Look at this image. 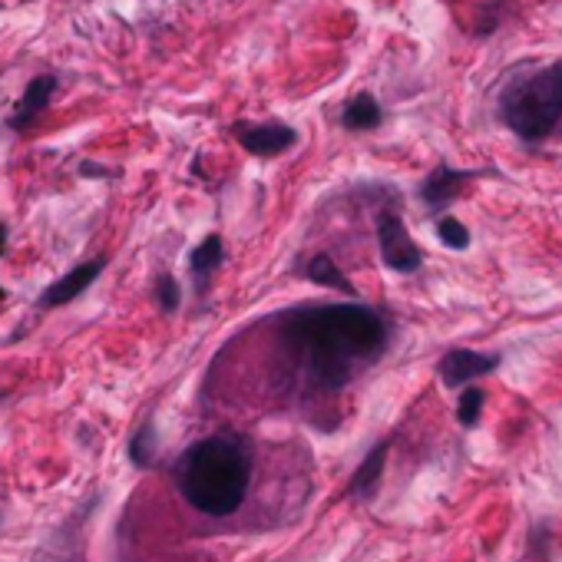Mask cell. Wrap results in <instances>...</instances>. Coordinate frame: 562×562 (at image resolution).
<instances>
[{"mask_svg":"<svg viewBox=\"0 0 562 562\" xmlns=\"http://www.w3.org/2000/svg\"><path fill=\"white\" fill-rule=\"evenodd\" d=\"M477 176H480L477 169H457V166H450V162H437V166L430 169V176L420 182V202H424L430 212H443L453 199L463 196V189Z\"/></svg>","mask_w":562,"mask_h":562,"instance_id":"cell-7","label":"cell"},{"mask_svg":"<svg viewBox=\"0 0 562 562\" xmlns=\"http://www.w3.org/2000/svg\"><path fill=\"white\" fill-rule=\"evenodd\" d=\"M0 301H4V291H0Z\"/></svg>","mask_w":562,"mask_h":562,"instance_id":"cell-22","label":"cell"},{"mask_svg":"<svg viewBox=\"0 0 562 562\" xmlns=\"http://www.w3.org/2000/svg\"><path fill=\"white\" fill-rule=\"evenodd\" d=\"M106 262H110V258L100 255V258H90V262H83L77 268H70L67 275H60L53 285H47L40 291L37 308H63V305H70V301H77L83 291L103 275Z\"/></svg>","mask_w":562,"mask_h":562,"instance_id":"cell-8","label":"cell"},{"mask_svg":"<svg viewBox=\"0 0 562 562\" xmlns=\"http://www.w3.org/2000/svg\"><path fill=\"white\" fill-rule=\"evenodd\" d=\"M53 93H57V77H53V73L34 77L24 86V96H20V103L14 106V113L7 116V126L14 129V133H30V129L40 123V116L47 113Z\"/></svg>","mask_w":562,"mask_h":562,"instance_id":"cell-9","label":"cell"},{"mask_svg":"<svg viewBox=\"0 0 562 562\" xmlns=\"http://www.w3.org/2000/svg\"><path fill=\"white\" fill-rule=\"evenodd\" d=\"M305 275H308V281L311 285H318V288H331V291H341V295H348V298H358V288L351 285V278L341 272V265L334 262L331 255H315L308 262V268H305Z\"/></svg>","mask_w":562,"mask_h":562,"instance_id":"cell-11","label":"cell"},{"mask_svg":"<svg viewBox=\"0 0 562 562\" xmlns=\"http://www.w3.org/2000/svg\"><path fill=\"white\" fill-rule=\"evenodd\" d=\"M381 123H384V110L371 93H358L341 113V126L351 129V133H371Z\"/></svg>","mask_w":562,"mask_h":562,"instance_id":"cell-12","label":"cell"},{"mask_svg":"<svg viewBox=\"0 0 562 562\" xmlns=\"http://www.w3.org/2000/svg\"><path fill=\"white\" fill-rule=\"evenodd\" d=\"M387 450H391V440H381V443H377V447L364 457L361 467L354 470L351 486H348L354 496H371V493L377 490V480H381V473H384Z\"/></svg>","mask_w":562,"mask_h":562,"instance_id":"cell-13","label":"cell"},{"mask_svg":"<svg viewBox=\"0 0 562 562\" xmlns=\"http://www.w3.org/2000/svg\"><path fill=\"white\" fill-rule=\"evenodd\" d=\"M500 120L523 143H543L562 123V63L516 80L500 96Z\"/></svg>","mask_w":562,"mask_h":562,"instance_id":"cell-3","label":"cell"},{"mask_svg":"<svg viewBox=\"0 0 562 562\" xmlns=\"http://www.w3.org/2000/svg\"><path fill=\"white\" fill-rule=\"evenodd\" d=\"M222 258H225V242H222L219 232L205 235V239L189 252V272H192V278H196L199 295L209 291V281L215 278V272H219Z\"/></svg>","mask_w":562,"mask_h":562,"instance_id":"cell-10","label":"cell"},{"mask_svg":"<svg viewBox=\"0 0 562 562\" xmlns=\"http://www.w3.org/2000/svg\"><path fill=\"white\" fill-rule=\"evenodd\" d=\"M153 298H156V305H159L162 315H176L179 305H182V288H179L176 275L162 272L156 278V285H153Z\"/></svg>","mask_w":562,"mask_h":562,"instance_id":"cell-16","label":"cell"},{"mask_svg":"<svg viewBox=\"0 0 562 562\" xmlns=\"http://www.w3.org/2000/svg\"><path fill=\"white\" fill-rule=\"evenodd\" d=\"M4 397H7V391H4V387H0V401H4Z\"/></svg>","mask_w":562,"mask_h":562,"instance_id":"cell-21","label":"cell"},{"mask_svg":"<svg viewBox=\"0 0 562 562\" xmlns=\"http://www.w3.org/2000/svg\"><path fill=\"white\" fill-rule=\"evenodd\" d=\"M176 490L192 510L212 520L232 516L252 486V447L239 434H212L179 453Z\"/></svg>","mask_w":562,"mask_h":562,"instance_id":"cell-2","label":"cell"},{"mask_svg":"<svg viewBox=\"0 0 562 562\" xmlns=\"http://www.w3.org/2000/svg\"><path fill=\"white\" fill-rule=\"evenodd\" d=\"M129 460H133V467H139V470L153 467V460H156V424L153 420H146V424L133 434V440H129Z\"/></svg>","mask_w":562,"mask_h":562,"instance_id":"cell-14","label":"cell"},{"mask_svg":"<svg viewBox=\"0 0 562 562\" xmlns=\"http://www.w3.org/2000/svg\"><path fill=\"white\" fill-rule=\"evenodd\" d=\"M483 401H486V394L480 391V387H470V384L463 387V391H460V401H457V420H460L463 427H477Z\"/></svg>","mask_w":562,"mask_h":562,"instance_id":"cell-17","label":"cell"},{"mask_svg":"<svg viewBox=\"0 0 562 562\" xmlns=\"http://www.w3.org/2000/svg\"><path fill=\"white\" fill-rule=\"evenodd\" d=\"M4 252H7V225L0 222V255H4Z\"/></svg>","mask_w":562,"mask_h":562,"instance_id":"cell-20","label":"cell"},{"mask_svg":"<svg viewBox=\"0 0 562 562\" xmlns=\"http://www.w3.org/2000/svg\"><path fill=\"white\" fill-rule=\"evenodd\" d=\"M500 361H503L500 354H483V351H473V348H450L437 361V374L450 391H460V387H467L473 381H480V377L493 374L496 367H500Z\"/></svg>","mask_w":562,"mask_h":562,"instance_id":"cell-5","label":"cell"},{"mask_svg":"<svg viewBox=\"0 0 562 562\" xmlns=\"http://www.w3.org/2000/svg\"><path fill=\"white\" fill-rule=\"evenodd\" d=\"M493 30H500V4H486L480 24H477V34L480 37H490Z\"/></svg>","mask_w":562,"mask_h":562,"instance_id":"cell-18","label":"cell"},{"mask_svg":"<svg viewBox=\"0 0 562 562\" xmlns=\"http://www.w3.org/2000/svg\"><path fill=\"white\" fill-rule=\"evenodd\" d=\"M377 248H381V262L397 275H414L424 265V252L417 248L404 219L394 212L377 215Z\"/></svg>","mask_w":562,"mask_h":562,"instance_id":"cell-4","label":"cell"},{"mask_svg":"<svg viewBox=\"0 0 562 562\" xmlns=\"http://www.w3.org/2000/svg\"><path fill=\"white\" fill-rule=\"evenodd\" d=\"M232 136L239 139L245 153H252L258 159L285 156L298 143V129H291L285 123H235Z\"/></svg>","mask_w":562,"mask_h":562,"instance_id":"cell-6","label":"cell"},{"mask_svg":"<svg viewBox=\"0 0 562 562\" xmlns=\"http://www.w3.org/2000/svg\"><path fill=\"white\" fill-rule=\"evenodd\" d=\"M281 341L298 351L318 391H341L361 367L377 361L391 341L381 311L344 301V305L298 308L281 321Z\"/></svg>","mask_w":562,"mask_h":562,"instance_id":"cell-1","label":"cell"},{"mask_svg":"<svg viewBox=\"0 0 562 562\" xmlns=\"http://www.w3.org/2000/svg\"><path fill=\"white\" fill-rule=\"evenodd\" d=\"M437 239L443 242V248L467 252V248H470V229L457 219V215H443V219H437Z\"/></svg>","mask_w":562,"mask_h":562,"instance_id":"cell-15","label":"cell"},{"mask_svg":"<svg viewBox=\"0 0 562 562\" xmlns=\"http://www.w3.org/2000/svg\"><path fill=\"white\" fill-rule=\"evenodd\" d=\"M80 176H86V179H110V176H116V172L103 169V166H93V162H80Z\"/></svg>","mask_w":562,"mask_h":562,"instance_id":"cell-19","label":"cell"}]
</instances>
